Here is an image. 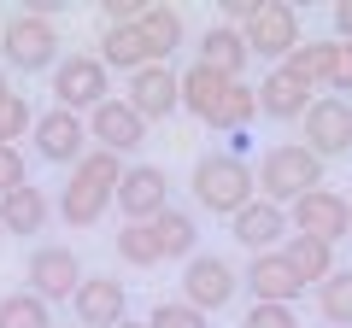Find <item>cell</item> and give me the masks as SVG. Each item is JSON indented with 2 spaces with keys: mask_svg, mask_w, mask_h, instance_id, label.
<instances>
[{
  "mask_svg": "<svg viewBox=\"0 0 352 328\" xmlns=\"http://www.w3.org/2000/svg\"><path fill=\"white\" fill-rule=\"evenodd\" d=\"M323 188V159H317L305 141H276V147L258 159V170H252V194L270 205H282L288 211L300 194Z\"/></svg>",
  "mask_w": 352,
  "mask_h": 328,
  "instance_id": "1",
  "label": "cell"
},
{
  "mask_svg": "<svg viewBox=\"0 0 352 328\" xmlns=\"http://www.w3.org/2000/svg\"><path fill=\"white\" fill-rule=\"evenodd\" d=\"M188 182H194V205L212 211V217H235V211H247L258 200L252 194V170H247L241 152H200Z\"/></svg>",
  "mask_w": 352,
  "mask_h": 328,
  "instance_id": "2",
  "label": "cell"
},
{
  "mask_svg": "<svg viewBox=\"0 0 352 328\" xmlns=\"http://www.w3.org/2000/svg\"><path fill=\"white\" fill-rule=\"evenodd\" d=\"M0 59L24 76H41L59 65V24L53 18H30V12H12L0 18Z\"/></svg>",
  "mask_w": 352,
  "mask_h": 328,
  "instance_id": "3",
  "label": "cell"
},
{
  "mask_svg": "<svg viewBox=\"0 0 352 328\" xmlns=\"http://www.w3.org/2000/svg\"><path fill=\"white\" fill-rule=\"evenodd\" d=\"M100 100H112V89H106V65L94 59V53H65V59L53 65V106L88 117Z\"/></svg>",
  "mask_w": 352,
  "mask_h": 328,
  "instance_id": "4",
  "label": "cell"
},
{
  "mask_svg": "<svg viewBox=\"0 0 352 328\" xmlns=\"http://www.w3.org/2000/svg\"><path fill=\"white\" fill-rule=\"evenodd\" d=\"M241 293V270L229 264L223 253H194L188 264H182V305H194V311H223V305H235Z\"/></svg>",
  "mask_w": 352,
  "mask_h": 328,
  "instance_id": "5",
  "label": "cell"
},
{
  "mask_svg": "<svg viewBox=\"0 0 352 328\" xmlns=\"http://www.w3.org/2000/svg\"><path fill=\"white\" fill-rule=\"evenodd\" d=\"M300 135L317 159H346L352 152V100H335V94H317L300 117Z\"/></svg>",
  "mask_w": 352,
  "mask_h": 328,
  "instance_id": "6",
  "label": "cell"
},
{
  "mask_svg": "<svg viewBox=\"0 0 352 328\" xmlns=\"http://www.w3.org/2000/svg\"><path fill=\"white\" fill-rule=\"evenodd\" d=\"M112 205L124 211V223H153L159 211H170V176L159 164H124V176L112 188Z\"/></svg>",
  "mask_w": 352,
  "mask_h": 328,
  "instance_id": "7",
  "label": "cell"
},
{
  "mask_svg": "<svg viewBox=\"0 0 352 328\" xmlns=\"http://www.w3.org/2000/svg\"><path fill=\"white\" fill-rule=\"evenodd\" d=\"M247 36V53L252 59H270V65H282L294 47H300V12L294 6H282V0H258V12H252V24L241 30Z\"/></svg>",
  "mask_w": 352,
  "mask_h": 328,
  "instance_id": "8",
  "label": "cell"
},
{
  "mask_svg": "<svg viewBox=\"0 0 352 328\" xmlns=\"http://www.w3.org/2000/svg\"><path fill=\"white\" fill-rule=\"evenodd\" d=\"M294 235H311L323 240V246H335V240L352 235V200H340L335 188H311L294 200V217H288Z\"/></svg>",
  "mask_w": 352,
  "mask_h": 328,
  "instance_id": "9",
  "label": "cell"
},
{
  "mask_svg": "<svg viewBox=\"0 0 352 328\" xmlns=\"http://www.w3.org/2000/svg\"><path fill=\"white\" fill-rule=\"evenodd\" d=\"M82 276H88V270H82V258H76V246H36L30 264H24V281H30V293H36L41 305L71 299Z\"/></svg>",
  "mask_w": 352,
  "mask_h": 328,
  "instance_id": "10",
  "label": "cell"
},
{
  "mask_svg": "<svg viewBox=\"0 0 352 328\" xmlns=\"http://www.w3.org/2000/svg\"><path fill=\"white\" fill-rule=\"evenodd\" d=\"M71 316L76 328H118L129 316V288L118 276H82L71 293Z\"/></svg>",
  "mask_w": 352,
  "mask_h": 328,
  "instance_id": "11",
  "label": "cell"
},
{
  "mask_svg": "<svg viewBox=\"0 0 352 328\" xmlns=\"http://www.w3.org/2000/svg\"><path fill=\"white\" fill-rule=\"evenodd\" d=\"M82 129H88V141L100 152H118V159H129V152H141V141H147V124H141L135 112H129V100H100L94 112L82 117Z\"/></svg>",
  "mask_w": 352,
  "mask_h": 328,
  "instance_id": "12",
  "label": "cell"
},
{
  "mask_svg": "<svg viewBox=\"0 0 352 328\" xmlns=\"http://www.w3.org/2000/svg\"><path fill=\"white\" fill-rule=\"evenodd\" d=\"M129 112L141 117V124H164L170 112H182V89H176V71L170 65H141V71H129Z\"/></svg>",
  "mask_w": 352,
  "mask_h": 328,
  "instance_id": "13",
  "label": "cell"
},
{
  "mask_svg": "<svg viewBox=\"0 0 352 328\" xmlns=\"http://www.w3.org/2000/svg\"><path fill=\"white\" fill-rule=\"evenodd\" d=\"M30 141H36V159H41V164H71V170H76V159L88 152V129H82V117H76V112H59V106L36 117Z\"/></svg>",
  "mask_w": 352,
  "mask_h": 328,
  "instance_id": "14",
  "label": "cell"
},
{
  "mask_svg": "<svg viewBox=\"0 0 352 328\" xmlns=\"http://www.w3.org/2000/svg\"><path fill=\"white\" fill-rule=\"evenodd\" d=\"M229 235H235V246L252 258V253H276V246L294 235V229H288V211H282V205L252 200L247 211H235V217H229Z\"/></svg>",
  "mask_w": 352,
  "mask_h": 328,
  "instance_id": "15",
  "label": "cell"
},
{
  "mask_svg": "<svg viewBox=\"0 0 352 328\" xmlns=\"http://www.w3.org/2000/svg\"><path fill=\"white\" fill-rule=\"evenodd\" d=\"M252 94H258V117H276V124L305 117V106L317 100V89H311V82H300L288 65H270V76H264Z\"/></svg>",
  "mask_w": 352,
  "mask_h": 328,
  "instance_id": "16",
  "label": "cell"
},
{
  "mask_svg": "<svg viewBox=\"0 0 352 328\" xmlns=\"http://www.w3.org/2000/svg\"><path fill=\"white\" fill-rule=\"evenodd\" d=\"M247 293H252V305H300V276H294L288 264H282V253H252L247 258Z\"/></svg>",
  "mask_w": 352,
  "mask_h": 328,
  "instance_id": "17",
  "label": "cell"
},
{
  "mask_svg": "<svg viewBox=\"0 0 352 328\" xmlns=\"http://www.w3.org/2000/svg\"><path fill=\"white\" fill-rule=\"evenodd\" d=\"M247 36L241 30H229V24H212V30H200V53H194V65H206V71H217L223 82H241V71H247Z\"/></svg>",
  "mask_w": 352,
  "mask_h": 328,
  "instance_id": "18",
  "label": "cell"
},
{
  "mask_svg": "<svg viewBox=\"0 0 352 328\" xmlns=\"http://www.w3.org/2000/svg\"><path fill=\"white\" fill-rule=\"evenodd\" d=\"M53 223V200L41 188H12V194H0V229L6 235H18V240H30V235H41V229Z\"/></svg>",
  "mask_w": 352,
  "mask_h": 328,
  "instance_id": "19",
  "label": "cell"
},
{
  "mask_svg": "<svg viewBox=\"0 0 352 328\" xmlns=\"http://www.w3.org/2000/svg\"><path fill=\"white\" fill-rule=\"evenodd\" d=\"M276 253H282V264L300 276V288H317V281H329L340 270L335 264V246H323V240H311V235H288Z\"/></svg>",
  "mask_w": 352,
  "mask_h": 328,
  "instance_id": "20",
  "label": "cell"
},
{
  "mask_svg": "<svg viewBox=\"0 0 352 328\" xmlns=\"http://www.w3.org/2000/svg\"><path fill=\"white\" fill-rule=\"evenodd\" d=\"M135 30H141V41H147L153 65H164L182 41H188V24H182V12H176V6H147V12L135 18Z\"/></svg>",
  "mask_w": 352,
  "mask_h": 328,
  "instance_id": "21",
  "label": "cell"
},
{
  "mask_svg": "<svg viewBox=\"0 0 352 328\" xmlns=\"http://www.w3.org/2000/svg\"><path fill=\"white\" fill-rule=\"evenodd\" d=\"M153 240H159V258H176V264H188L194 253H200V223H194V211H159L153 217Z\"/></svg>",
  "mask_w": 352,
  "mask_h": 328,
  "instance_id": "22",
  "label": "cell"
},
{
  "mask_svg": "<svg viewBox=\"0 0 352 328\" xmlns=\"http://www.w3.org/2000/svg\"><path fill=\"white\" fill-rule=\"evenodd\" d=\"M106 205H112V194L94 188V182H82V176H71V182L59 188V217H65L71 229H94V223L106 217Z\"/></svg>",
  "mask_w": 352,
  "mask_h": 328,
  "instance_id": "23",
  "label": "cell"
},
{
  "mask_svg": "<svg viewBox=\"0 0 352 328\" xmlns=\"http://www.w3.org/2000/svg\"><path fill=\"white\" fill-rule=\"evenodd\" d=\"M100 65H106V71H141V65H153L141 30L135 24H106L100 30Z\"/></svg>",
  "mask_w": 352,
  "mask_h": 328,
  "instance_id": "24",
  "label": "cell"
},
{
  "mask_svg": "<svg viewBox=\"0 0 352 328\" xmlns=\"http://www.w3.org/2000/svg\"><path fill=\"white\" fill-rule=\"evenodd\" d=\"M176 89H182V112H194L200 124H212V112H217V100H223V76L217 71H206V65H188V71L176 76Z\"/></svg>",
  "mask_w": 352,
  "mask_h": 328,
  "instance_id": "25",
  "label": "cell"
},
{
  "mask_svg": "<svg viewBox=\"0 0 352 328\" xmlns=\"http://www.w3.org/2000/svg\"><path fill=\"white\" fill-rule=\"evenodd\" d=\"M252 117H258V94H252L247 82H229L206 129H217V135H247V124H252Z\"/></svg>",
  "mask_w": 352,
  "mask_h": 328,
  "instance_id": "26",
  "label": "cell"
},
{
  "mask_svg": "<svg viewBox=\"0 0 352 328\" xmlns=\"http://www.w3.org/2000/svg\"><path fill=\"white\" fill-rule=\"evenodd\" d=\"M317 311L329 328H352V270H335L329 281H317Z\"/></svg>",
  "mask_w": 352,
  "mask_h": 328,
  "instance_id": "27",
  "label": "cell"
},
{
  "mask_svg": "<svg viewBox=\"0 0 352 328\" xmlns=\"http://www.w3.org/2000/svg\"><path fill=\"white\" fill-rule=\"evenodd\" d=\"M112 246H118V258H124L129 270L164 264V258H159V240H153V223H124V229L112 235Z\"/></svg>",
  "mask_w": 352,
  "mask_h": 328,
  "instance_id": "28",
  "label": "cell"
},
{
  "mask_svg": "<svg viewBox=\"0 0 352 328\" xmlns=\"http://www.w3.org/2000/svg\"><path fill=\"white\" fill-rule=\"evenodd\" d=\"M0 328H53V305H41L36 293H6L0 299Z\"/></svg>",
  "mask_w": 352,
  "mask_h": 328,
  "instance_id": "29",
  "label": "cell"
},
{
  "mask_svg": "<svg viewBox=\"0 0 352 328\" xmlns=\"http://www.w3.org/2000/svg\"><path fill=\"white\" fill-rule=\"evenodd\" d=\"M71 176H82V182H94V188H106V194H112V188H118V176H124V159H118V152L88 147L82 159H76V170H71Z\"/></svg>",
  "mask_w": 352,
  "mask_h": 328,
  "instance_id": "30",
  "label": "cell"
},
{
  "mask_svg": "<svg viewBox=\"0 0 352 328\" xmlns=\"http://www.w3.org/2000/svg\"><path fill=\"white\" fill-rule=\"evenodd\" d=\"M323 94H335V100H352V41H329Z\"/></svg>",
  "mask_w": 352,
  "mask_h": 328,
  "instance_id": "31",
  "label": "cell"
},
{
  "mask_svg": "<svg viewBox=\"0 0 352 328\" xmlns=\"http://www.w3.org/2000/svg\"><path fill=\"white\" fill-rule=\"evenodd\" d=\"M30 129H36V106H30L24 94H12V100L0 106V147H18V141H30Z\"/></svg>",
  "mask_w": 352,
  "mask_h": 328,
  "instance_id": "32",
  "label": "cell"
},
{
  "mask_svg": "<svg viewBox=\"0 0 352 328\" xmlns=\"http://www.w3.org/2000/svg\"><path fill=\"white\" fill-rule=\"evenodd\" d=\"M288 65L294 76H300V82H311V89H323V65H329V41H300V47L288 53Z\"/></svg>",
  "mask_w": 352,
  "mask_h": 328,
  "instance_id": "33",
  "label": "cell"
},
{
  "mask_svg": "<svg viewBox=\"0 0 352 328\" xmlns=\"http://www.w3.org/2000/svg\"><path fill=\"white\" fill-rule=\"evenodd\" d=\"M147 328H212V323H206V311H194V305H182V299H164V305H153Z\"/></svg>",
  "mask_w": 352,
  "mask_h": 328,
  "instance_id": "34",
  "label": "cell"
},
{
  "mask_svg": "<svg viewBox=\"0 0 352 328\" xmlns=\"http://www.w3.org/2000/svg\"><path fill=\"white\" fill-rule=\"evenodd\" d=\"M241 328H300V311L294 305H247Z\"/></svg>",
  "mask_w": 352,
  "mask_h": 328,
  "instance_id": "35",
  "label": "cell"
},
{
  "mask_svg": "<svg viewBox=\"0 0 352 328\" xmlns=\"http://www.w3.org/2000/svg\"><path fill=\"white\" fill-rule=\"evenodd\" d=\"M24 182H30V164H24V152H18V147H0V194L24 188Z\"/></svg>",
  "mask_w": 352,
  "mask_h": 328,
  "instance_id": "36",
  "label": "cell"
},
{
  "mask_svg": "<svg viewBox=\"0 0 352 328\" xmlns=\"http://www.w3.org/2000/svg\"><path fill=\"white\" fill-rule=\"evenodd\" d=\"M147 12V0H106V24H135Z\"/></svg>",
  "mask_w": 352,
  "mask_h": 328,
  "instance_id": "37",
  "label": "cell"
},
{
  "mask_svg": "<svg viewBox=\"0 0 352 328\" xmlns=\"http://www.w3.org/2000/svg\"><path fill=\"white\" fill-rule=\"evenodd\" d=\"M335 41H352V0L335 6Z\"/></svg>",
  "mask_w": 352,
  "mask_h": 328,
  "instance_id": "38",
  "label": "cell"
},
{
  "mask_svg": "<svg viewBox=\"0 0 352 328\" xmlns=\"http://www.w3.org/2000/svg\"><path fill=\"white\" fill-rule=\"evenodd\" d=\"M6 100H12V76L0 71V106H6Z\"/></svg>",
  "mask_w": 352,
  "mask_h": 328,
  "instance_id": "39",
  "label": "cell"
},
{
  "mask_svg": "<svg viewBox=\"0 0 352 328\" xmlns=\"http://www.w3.org/2000/svg\"><path fill=\"white\" fill-rule=\"evenodd\" d=\"M118 328H147V323H135V316H124V323H118Z\"/></svg>",
  "mask_w": 352,
  "mask_h": 328,
  "instance_id": "40",
  "label": "cell"
},
{
  "mask_svg": "<svg viewBox=\"0 0 352 328\" xmlns=\"http://www.w3.org/2000/svg\"><path fill=\"white\" fill-rule=\"evenodd\" d=\"M53 328H59V323H53ZM71 328H76V323H71Z\"/></svg>",
  "mask_w": 352,
  "mask_h": 328,
  "instance_id": "41",
  "label": "cell"
}]
</instances>
